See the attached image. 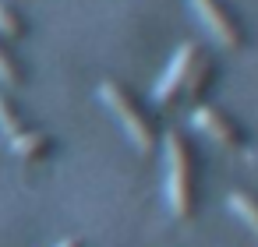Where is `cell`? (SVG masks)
Segmentation results:
<instances>
[{
  "mask_svg": "<svg viewBox=\"0 0 258 247\" xmlns=\"http://www.w3.org/2000/svg\"><path fill=\"white\" fill-rule=\"evenodd\" d=\"M166 155V201L177 219H191L198 208V155L191 138L170 131L163 138Z\"/></svg>",
  "mask_w": 258,
  "mask_h": 247,
  "instance_id": "obj_1",
  "label": "cell"
},
{
  "mask_svg": "<svg viewBox=\"0 0 258 247\" xmlns=\"http://www.w3.org/2000/svg\"><path fill=\"white\" fill-rule=\"evenodd\" d=\"M99 103L113 113V120L124 127V134L131 138V145L138 152H152L159 145V124H156V117L145 110V103L127 85H120L113 78H103L99 81Z\"/></svg>",
  "mask_w": 258,
  "mask_h": 247,
  "instance_id": "obj_2",
  "label": "cell"
},
{
  "mask_svg": "<svg viewBox=\"0 0 258 247\" xmlns=\"http://www.w3.org/2000/svg\"><path fill=\"white\" fill-rule=\"evenodd\" d=\"M195 18L205 25V32L223 46V50H244L247 46V32L237 22V15L223 4V0H191Z\"/></svg>",
  "mask_w": 258,
  "mask_h": 247,
  "instance_id": "obj_3",
  "label": "cell"
},
{
  "mask_svg": "<svg viewBox=\"0 0 258 247\" xmlns=\"http://www.w3.org/2000/svg\"><path fill=\"white\" fill-rule=\"evenodd\" d=\"M191 127H195L198 134L212 138V141L223 145V148H233V152L251 155V141H247L244 127L233 124V117H226L223 110H216V106H209V103H198V106L191 110Z\"/></svg>",
  "mask_w": 258,
  "mask_h": 247,
  "instance_id": "obj_4",
  "label": "cell"
},
{
  "mask_svg": "<svg viewBox=\"0 0 258 247\" xmlns=\"http://www.w3.org/2000/svg\"><path fill=\"white\" fill-rule=\"evenodd\" d=\"M195 57H198V46H195V43H184V46L170 57L166 71L159 74V81H156V89H152V99H156L159 106L173 103V99L184 92V81H187V71H191V60H195Z\"/></svg>",
  "mask_w": 258,
  "mask_h": 247,
  "instance_id": "obj_5",
  "label": "cell"
},
{
  "mask_svg": "<svg viewBox=\"0 0 258 247\" xmlns=\"http://www.w3.org/2000/svg\"><path fill=\"white\" fill-rule=\"evenodd\" d=\"M8 145L15 148V155H22V159H29V162L50 159V155H53V148H57V141H53L46 131H32V127H25L22 134H15Z\"/></svg>",
  "mask_w": 258,
  "mask_h": 247,
  "instance_id": "obj_6",
  "label": "cell"
},
{
  "mask_svg": "<svg viewBox=\"0 0 258 247\" xmlns=\"http://www.w3.org/2000/svg\"><path fill=\"white\" fill-rule=\"evenodd\" d=\"M212 78H216V60L212 57H205L202 50H198V57L191 60V71H187V81H184V92L198 103L209 89H212Z\"/></svg>",
  "mask_w": 258,
  "mask_h": 247,
  "instance_id": "obj_7",
  "label": "cell"
},
{
  "mask_svg": "<svg viewBox=\"0 0 258 247\" xmlns=\"http://www.w3.org/2000/svg\"><path fill=\"white\" fill-rule=\"evenodd\" d=\"M226 208H230V212H233L247 229H254V233H258V194H251V191H230Z\"/></svg>",
  "mask_w": 258,
  "mask_h": 247,
  "instance_id": "obj_8",
  "label": "cell"
},
{
  "mask_svg": "<svg viewBox=\"0 0 258 247\" xmlns=\"http://www.w3.org/2000/svg\"><path fill=\"white\" fill-rule=\"evenodd\" d=\"M25 78H29V71H25L22 57L8 46L4 36H0V81L4 85H25Z\"/></svg>",
  "mask_w": 258,
  "mask_h": 247,
  "instance_id": "obj_9",
  "label": "cell"
},
{
  "mask_svg": "<svg viewBox=\"0 0 258 247\" xmlns=\"http://www.w3.org/2000/svg\"><path fill=\"white\" fill-rule=\"evenodd\" d=\"M0 36H4V39H25L29 36L25 15L15 4H8V0H0Z\"/></svg>",
  "mask_w": 258,
  "mask_h": 247,
  "instance_id": "obj_10",
  "label": "cell"
},
{
  "mask_svg": "<svg viewBox=\"0 0 258 247\" xmlns=\"http://www.w3.org/2000/svg\"><path fill=\"white\" fill-rule=\"evenodd\" d=\"M22 131H25V124H22V117H18L15 103H11L8 96H0V134L11 141V138H15V134H22Z\"/></svg>",
  "mask_w": 258,
  "mask_h": 247,
  "instance_id": "obj_11",
  "label": "cell"
},
{
  "mask_svg": "<svg viewBox=\"0 0 258 247\" xmlns=\"http://www.w3.org/2000/svg\"><path fill=\"white\" fill-rule=\"evenodd\" d=\"M57 247H85V240L82 236H64V240H57Z\"/></svg>",
  "mask_w": 258,
  "mask_h": 247,
  "instance_id": "obj_12",
  "label": "cell"
}]
</instances>
